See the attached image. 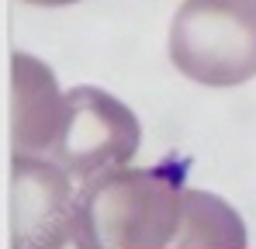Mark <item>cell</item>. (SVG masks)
I'll return each mask as SVG.
<instances>
[{"mask_svg":"<svg viewBox=\"0 0 256 249\" xmlns=\"http://www.w3.org/2000/svg\"><path fill=\"white\" fill-rule=\"evenodd\" d=\"M246 225L225 201L208 190L184 187L180 232L173 246H246Z\"/></svg>","mask_w":256,"mask_h":249,"instance_id":"cell-6","label":"cell"},{"mask_svg":"<svg viewBox=\"0 0 256 249\" xmlns=\"http://www.w3.org/2000/svg\"><path fill=\"white\" fill-rule=\"evenodd\" d=\"M138 146H142V124L118 97L97 86L66 90L62 124L48 160H56L84 184L104 170L132 163Z\"/></svg>","mask_w":256,"mask_h":249,"instance_id":"cell-4","label":"cell"},{"mask_svg":"<svg viewBox=\"0 0 256 249\" xmlns=\"http://www.w3.org/2000/svg\"><path fill=\"white\" fill-rule=\"evenodd\" d=\"M10 242L14 246H90L84 187L48 156L10 152Z\"/></svg>","mask_w":256,"mask_h":249,"instance_id":"cell-3","label":"cell"},{"mask_svg":"<svg viewBox=\"0 0 256 249\" xmlns=\"http://www.w3.org/2000/svg\"><path fill=\"white\" fill-rule=\"evenodd\" d=\"M21 4H35V7H66V4H80V0H21Z\"/></svg>","mask_w":256,"mask_h":249,"instance_id":"cell-7","label":"cell"},{"mask_svg":"<svg viewBox=\"0 0 256 249\" xmlns=\"http://www.w3.org/2000/svg\"><path fill=\"white\" fill-rule=\"evenodd\" d=\"M66 94L56 73L32 52L10 56V152L48 156L62 124Z\"/></svg>","mask_w":256,"mask_h":249,"instance_id":"cell-5","label":"cell"},{"mask_svg":"<svg viewBox=\"0 0 256 249\" xmlns=\"http://www.w3.org/2000/svg\"><path fill=\"white\" fill-rule=\"evenodd\" d=\"M176 187L163 170L114 166L84 180V218L90 246H173L180 232Z\"/></svg>","mask_w":256,"mask_h":249,"instance_id":"cell-1","label":"cell"},{"mask_svg":"<svg viewBox=\"0 0 256 249\" xmlns=\"http://www.w3.org/2000/svg\"><path fill=\"white\" fill-rule=\"evenodd\" d=\"M170 59L201 86L256 76V0H184L170 24Z\"/></svg>","mask_w":256,"mask_h":249,"instance_id":"cell-2","label":"cell"}]
</instances>
